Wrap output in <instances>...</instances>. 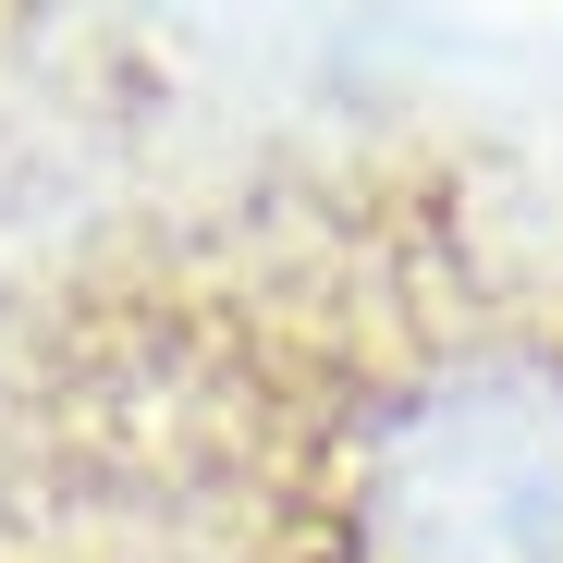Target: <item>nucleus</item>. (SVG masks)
I'll return each instance as SVG.
<instances>
[{
    "label": "nucleus",
    "instance_id": "f257e3e1",
    "mask_svg": "<svg viewBox=\"0 0 563 563\" xmlns=\"http://www.w3.org/2000/svg\"><path fill=\"white\" fill-rule=\"evenodd\" d=\"M0 563H563V233L441 147H257L0 319Z\"/></svg>",
    "mask_w": 563,
    "mask_h": 563
}]
</instances>
